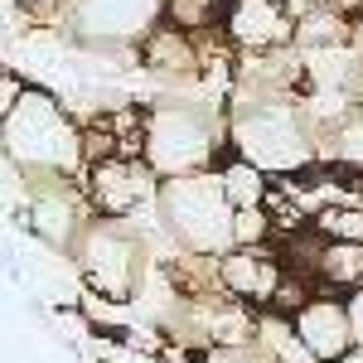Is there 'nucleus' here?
Here are the masks:
<instances>
[{
    "label": "nucleus",
    "mask_w": 363,
    "mask_h": 363,
    "mask_svg": "<svg viewBox=\"0 0 363 363\" xmlns=\"http://www.w3.org/2000/svg\"><path fill=\"white\" fill-rule=\"evenodd\" d=\"M296 320V335L306 339L310 349L325 363L344 359L349 349H359V335H354V315H349V301H330V296H310L306 306L291 315Z\"/></svg>",
    "instance_id": "0eeeda50"
},
{
    "label": "nucleus",
    "mask_w": 363,
    "mask_h": 363,
    "mask_svg": "<svg viewBox=\"0 0 363 363\" xmlns=\"http://www.w3.org/2000/svg\"><path fill=\"white\" fill-rule=\"evenodd\" d=\"M359 39H363V15H359Z\"/></svg>",
    "instance_id": "dca6fc26"
},
{
    "label": "nucleus",
    "mask_w": 363,
    "mask_h": 363,
    "mask_svg": "<svg viewBox=\"0 0 363 363\" xmlns=\"http://www.w3.org/2000/svg\"><path fill=\"white\" fill-rule=\"evenodd\" d=\"M5 10H20V15H58V10H68V0H5Z\"/></svg>",
    "instance_id": "ddd939ff"
},
{
    "label": "nucleus",
    "mask_w": 363,
    "mask_h": 363,
    "mask_svg": "<svg viewBox=\"0 0 363 363\" xmlns=\"http://www.w3.org/2000/svg\"><path fill=\"white\" fill-rule=\"evenodd\" d=\"M165 228L189 257H223L238 247L233 223H238V203L228 199V184L218 169H194V174H174L160 179L155 199Z\"/></svg>",
    "instance_id": "f03ea898"
},
{
    "label": "nucleus",
    "mask_w": 363,
    "mask_h": 363,
    "mask_svg": "<svg viewBox=\"0 0 363 363\" xmlns=\"http://www.w3.org/2000/svg\"><path fill=\"white\" fill-rule=\"evenodd\" d=\"M5 155L34 179H68L87 165V136L54 92L25 87L20 102L5 107Z\"/></svg>",
    "instance_id": "f257e3e1"
},
{
    "label": "nucleus",
    "mask_w": 363,
    "mask_h": 363,
    "mask_svg": "<svg viewBox=\"0 0 363 363\" xmlns=\"http://www.w3.org/2000/svg\"><path fill=\"white\" fill-rule=\"evenodd\" d=\"M359 39V20L339 15L335 5H310L306 15L296 20V49H339V44H354Z\"/></svg>",
    "instance_id": "1a4fd4ad"
},
{
    "label": "nucleus",
    "mask_w": 363,
    "mask_h": 363,
    "mask_svg": "<svg viewBox=\"0 0 363 363\" xmlns=\"http://www.w3.org/2000/svg\"><path fill=\"white\" fill-rule=\"evenodd\" d=\"M218 272H223V291L233 301H252V306H272L277 291L286 286L281 277V262L262 247H233L218 257Z\"/></svg>",
    "instance_id": "6e6552de"
},
{
    "label": "nucleus",
    "mask_w": 363,
    "mask_h": 363,
    "mask_svg": "<svg viewBox=\"0 0 363 363\" xmlns=\"http://www.w3.org/2000/svg\"><path fill=\"white\" fill-rule=\"evenodd\" d=\"M349 315H354V335H359V344H363V286L349 296Z\"/></svg>",
    "instance_id": "4468645a"
},
{
    "label": "nucleus",
    "mask_w": 363,
    "mask_h": 363,
    "mask_svg": "<svg viewBox=\"0 0 363 363\" xmlns=\"http://www.w3.org/2000/svg\"><path fill=\"white\" fill-rule=\"evenodd\" d=\"M218 150H233L228 116H218L203 102H169L160 112H150L145 131V160L155 165L160 179L174 174H194V169H218Z\"/></svg>",
    "instance_id": "7ed1b4c3"
},
{
    "label": "nucleus",
    "mask_w": 363,
    "mask_h": 363,
    "mask_svg": "<svg viewBox=\"0 0 363 363\" xmlns=\"http://www.w3.org/2000/svg\"><path fill=\"white\" fill-rule=\"evenodd\" d=\"M223 34L238 54H272L296 44V15L281 0H228Z\"/></svg>",
    "instance_id": "423d86ee"
},
{
    "label": "nucleus",
    "mask_w": 363,
    "mask_h": 363,
    "mask_svg": "<svg viewBox=\"0 0 363 363\" xmlns=\"http://www.w3.org/2000/svg\"><path fill=\"white\" fill-rule=\"evenodd\" d=\"M83 257V277L97 296L107 301H126L140 286V242L131 233H121V223H92L78 242Z\"/></svg>",
    "instance_id": "20e7f679"
},
{
    "label": "nucleus",
    "mask_w": 363,
    "mask_h": 363,
    "mask_svg": "<svg viewBox=\"0 0 363 363\" xmlns=\"http://www.w3.org/2000/svg\"><path fill=\"white\" fill-rule=\"evenodd\" d=\"M315 233L330 238V242H363V208L359 203H330V208H315Z\"/></svg>",
    "instance_id": "9b49d317"
},
{
    "label": "nucleus",
    "mask_w": 363,
    "mask_h": 363,
    "mask_svg": "<svg viewBox=\"0 0 363 363\" xmlns=\"http://www.w3.org/2000/svg\"><path fill=\"white\" fill-rule=\"evenodd\" d=\"M320 160H335V165H349V169H363V102L354 112L344 116L339 126H330L325 136V150Z\"/></svg>",
    "instance_id": "9d476101"
},
{
    "label": "nucleus",
    "mask_w": 363,
    "mask_h": 363,
    "mask_svg": "<svg viewBox=\"0 0 363 363\" xmlns=\"http://www.w3.org/2000/svg\"><path fill=\"white\" fill-rule=\"evenodd\" d=\"M281 5H286V10H291V15L301 20V15H306V10H310V5H320V0H281Z\"/></svg>",
    "instance_id": "2eb2a0df"
},
{
    "label": "nucleus",
    "mask_w": 363,
    "mask_h": 363,
    "mask_svg": "<svg viewBox=\"0 0 363 363\" xmlns=\"http://www.w3.org/2000/svg\"><path fill=\"white\" fill-rule=\"evenodd\" d=\"M223 15H228V0H165V25L189 29V34L223 25Z\"/></svg>",
    "instance_id": "f8f14e48"
},
{
    "label": "nucleus",
    "mask_w": 363,
    "mask_h": 363,
    "mask_svg": "<svg viewBox=\"0 0 363 363\" xmlns=\"http://www.w3.org/2000/svg\"><path fill=\"white\" fill-rule=\"evenodd\" d=\"M68 15L83 39L131 44L145 39L155 20H165V0H68Z\"/></svg>",
    "instance_id": "39448f33"
}]
</instances>
